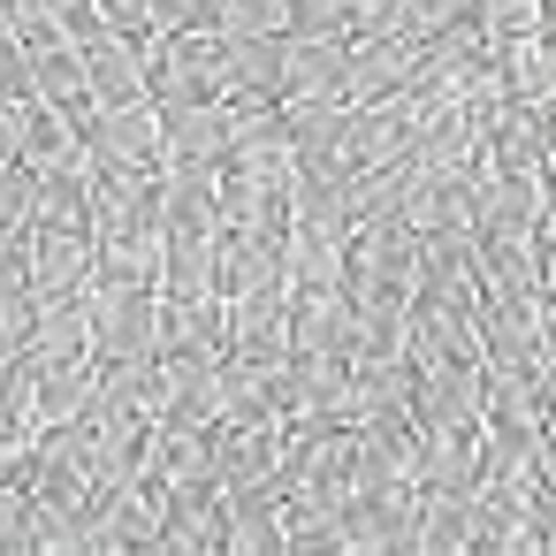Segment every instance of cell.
Masks as SVG:
<instances>
[{"label": "cell", "mask_w": 556, "mask_h": 556, "mask_svg": "<svg viewBox=\"0 0 556 556\" xmlns=\"http://www.w3.org/2000/svg\"><path fill=\"white\" fill-rule=\"evenodd\" d=\"M92 358H161V290H100Z\"/></svg>", "instance_id": "obj_5"}, {"label": "cell", "mask_w": 556, "mask_h": 556, "mask_svg": "<svg viewBox=\"0 0 556 556\" xmlns=\"http://www.w3.org/2000/svg\"><path fill=\"white\" fill-rule=\"evenodd\" d=\"M146 404H153V419H168V427H222V358L161 351Z\"/></svg>", "instance_id": "obj_2"}, {"label": "cell", "mask_w": 556, "mask_h": 556, "mask_svg": "<svg viewBox=\"0 0 556 556\" xmlns=\"http://www.w3.org/2000/svg\"><path fill=\"white\" fill-rule=\"evenodd\" d=\"M298 351V320H290V290H267V298H229V358H252V366H290Z\"/></svg>", "instance_id": "obj_6"}, {"label": "cell", "mask_w": 556, "mask_h": 556, "mask_svg": "<svg viewBox=\"0 0 556 556\" xmlns=\"http://www.w3.org/2000/svg\"><path fill=\"white\" fill-rule=\"evenodd\" d=\"M214 472H222V488L282 472V419L275 427H214Z\"/></svg>", "instance_id": "obj_15"}, {"label": "cell", "mask_w": 556, "mask_h": 556, "mask_svg": "<svg viewBox=\"0 0 556 556\" xmlns=\"http://www.w3.org/2000/svg\"><path fill=\"white\" fill-rule=\"evenodd\" d=\"M548 168V138L526 108H510L495 130H488V176H541Z\"/></svg>", "instance_id": "obj_17"}, {"label": "cell", "mask_w": 556, "mask_h": 556, "mask_svg": "<svg viewBox=\"0 0 556 556\" xmlns=\"http://www.w3.org/2000/svg\"><path fill=\"white\" fill-rule=\"evenodd\" d=\"M480 16H488V31H495V47H503V39L541 31V0H480Z\"/></svg>", "instance_id": "obj_28"}, {"label": "cell", "mask_w": 556, "mask_h": 556, "mask_svg": "<svg viewBox=\"0 0 556 556\" xmlns=\"http://www.w3.org/2000/svg\"><path fill=\"white\" fill-rule=\"evenodd\" d=\"M85 138H92L100 161H123V168H146V176H168V115H161V100L92 108V115H85Z\"/></svg>", "instance_id": "obj_3"}, {"label": "cell", "mask_w": 556, "mask_h": 556, "mask_svg": "<svg viewBox=\"0 0 556 556\" xmlns=\"http://www.w3.org/2000/svg\"><path fill=\"white\" fill-rule=\"evenodd\" d=\"M161 31H222V0H153Z\"/></svg>", "instance_id": "obj_27"}, {"label": "cell", "mask_w": 556, "mask_h": 556, "mask_svg": "<svg viewBox=\"0 0 556 556\" xmlns=\"http://www.w3.org/2000/svg\"><path fill=\"white\" fill-rule=\"evenodd\" d=\"M39 290H0V358H24L39 336Z\"/></svg>", "instance_id": "obj_20"}, {"label": "cell", "mask_w": 556, "mask_h": 556, "mask_svg": "<svg viewBox=\"0 0 556 556\" xmlns=\"http://www.w3.org/2000/svg\"><path fill=\"white\" fill-rule=\"evenodd\" d=\"M54 9H70V0H54Z\"/></svg>", "instance_id": "obj_32"}, {"label": "cell", "mask_w": 556, "mask_h": 556, "mask_svg": "<svg viewBox=\"0 0 556 556\" xmlns=\"http://www.w3.org/2000/svg\"><path fill=\"white\" fill-rule=\"evenodd\" d=\"M31 115H39V100H9V92H0V168L24 161V146H31Z\"/></svg>", "instance_id": "obj_29"}, {"label": "cell", "mask_w": 556, "mask_h": 556, "mask_svg": "<svg viewBox=\"0 0 556 556\" xmlns=\"http://www.w3.org/2000/svg\"><path fill=\"white\" fill-rule=\"evenodd\" d=\"M222 510H229V533H222L229 556H290L282 503H229V495H222Z\"/></svg>", "instance_id": "obj_18"}, {"label": "cell", "mask_w": 556, "mask_h": 556, "mask_svg": "<svg viewBox=\"0 0 556 556\" xmlns=\"http://www.w3.org/2000/svg\"><path fill=\"white\" fill-rule=\"evenodd\" d=\"M24 229H39V168L9 161L0 168V237H24Z\"/></svg>", "instance_id": "obj_19"}, {"label": "cell", "mask_w": 556, "mask_h": 556, "mask_svg": "<svg viewBox=\"0 0 556 556\" xmlns=\"http://www.w3.org/2000/svg\"><path fill=\"white\" fill-rule=\"evenodd\" d=\"M85 77H92V108L153 100V92H146V54H138L130 31H100V39H85Z\"/></svg>", "instance_id": "obj_11"}, {"label": "cell", "mask_w": 556, "mask_h": 556, "mask_svg": "<svg viewBox=\"0 0 556 556\" xmlns=\"http://www.w3.org/2000/svg\"><path fill=\"white\" fill-rule=\"evenodd\" d=\"M0 92H9V100H39L31 92V39L9 31V24H0Z\"/></svg>", "instance_id": "obj_23"}, {"label": "cell", "mask_w": 556, "mask_h": 556, "mask_svg": "<svg viewBox=\"0 0 556 556\" xmlns=\"http://www.w3.org/2000/svg\"><path fill=\"white\" fill-rule=\"evenodd\" d=\"M0 419L39 427V374H31V358H0Z\"/></svg>", "instance_id": "obj_21"}, {"label": "cell", "mask_w": 556, "mask_h": 556, "mask_svg": "<svg viewBox=\"0 0 556 556\" xmlns=\"http://www.w3.org/2000/svg\"><path fill=\"white\" fill-rule=\"evenodd\" d=\"M31 450H39V427L0 419V488H24L31 480Z\"/></svg>", "instance_id": "obj_25"}, {"label": "cell", "mask_w": 556, "mask_h": 556, "mask_svg": "<svg viewBox=\"0 0 556 556\" xmlns=\"http://www.w3.org/2000/svg\"><path fill=\"white\" fill-rule=\"evenodd\" d=\"M146 92L161 108L191 100H229V31H146Z\"/></svg>", "instance_id": "obj_1"}, {"label": "cell", "mask_w": 556, "mask_h": 556, "mask_svg": "<svg viewBox=\"0 0 556 556\" xmlns=\"http://www.w3.org/2000/svg\"><path fill=\"white\" fill-rule=\"evenodd\" d=\"M298 351H358V298L351 290H290Z\"/></svg>", "instance_id": "obj_12"}, {"label": "cell", "mask_w": 556, "mask_h": 556, "mask_svg": "<svg viewBox=\"0 0 556 556\" xmlns=\"http://www.w3.org/2000/svg\"><path fill=\"white\" fill-rule=\"evenodd\" d=\"M222 31H290V0H222Z\"/></svg>", "instance_id": "obj_24"}, {"label": "cell", "mask_w": 556, "mask_h": 556, "mask_svg": "<svg viewBox=\"0 0 556 556\" xmlns=\"http://www.w3.org/2000/svg\"><path fill=\"white\" fill-rule=\"evenodd\" d=\"M351 16H358V0H290V39H351Z\"/></svg>", "instance_id": "obj_22"}, {"label": "cell", "mask_w": 556, "mask_h": 556, "mask_svg": "<svg viewBox=\"0 0 556 556\" xmlns=\"http://www.w3.org/2000/svg\"><path fill=\"white\" fill-rule=\"evenodd\" d=\"M396 92H419V31H374V39H351V85L343 100L351 108H374V100H396Z\"/></svg>", "instance_id": "obj_4"}, {"label": "cell", "mask_w": 556, "mask_h": 556, "mask_svg": "<svg viewBox=\"0 0 556 556\" xmlns=\"http://www.w3.org/2000/svg\"><path fill=\"white\" fill-rule=\"evenodd\" d=\"M351 85V39H290V77H282V100H343Z\"/></svg>", "instance_id": "obj_13"}, {"label": "cell", "mask_w": 556, "mask_h": 556, "mask_svg": "<svg viewBox=\"0 0 556 556\" xmlns=\"http://www.w3.org/2000/svg\"><path fill=\"white\" fill-rule=\"evenodd\" d=\"M0 290H31V229L0 237Z\"/></svg>", "instance_id": "obj_30"}, {"label": "cell", "mask_w": 556, "mask_h": 556, "mask_svg": "<svg viewBox=\"0 0 556 556\" xmlns=\"http://www.w3.org/2000/svg\"><path fill=\"white\" fill-rule=\"evenodd\" d=\"M0 556H31V495L0 488Z\"/></svg>", "instance_id": "obj_26"}, {"label": "cell", "mask_w": 556, "mask_h": 556, "mask_svg": "<svg viewBox=\"0 0 556 556\" xmlns=\"http://www.w3.org/2000/svg\"><path fill=\"white\" fill-rule=\"evenodd\" d=\"M541 229L556 237V153H548V168H541Z\"/></svg>", "instance_id": "obj_31"}, {"label": "cell", "mask_w": 556, "mask_h": 556, "mask_svg": "<svg viewBox=\"0 0 556 556\" xmlns=\"http://www.w3.org/2000/svg\"><path fill=\"white\" fill-rule=\"evenodd\" d=\"M92 260H100L92 222H39L31 229V290L39 298H62V290L92 282Z\"/></svg>", "instance_id": "obj_7"}, {"label": "cell", "mask_w": 556, "mask_h": 556, "mask_svg": "<svg viewBox=\"0 0 556 556\" xmlns=\"http://www.w3.org/2000/svg\"><path fill=\"white\" fill-rule=\"evenodd\" d=\"M168 115V168H222L237 146V115L229 100H191V108H161Z\"/></svg>", "instance_id": "obj_9"}, {"label": "cell", "mask_w": 556, "mask_h": 556, "mask_svg": "<svg viewBox=\"0 0 556 556\" xmlns=\"http://www.w3.org/2000/svg\"><path fill=\"white\" fill-rule=\"evenodd\" d=\"M290 31H229V100H282Z\"/></svg>", "instance_id": "obj_10"}, {"label": "cell", "mask_w": 556, "mask_h": 556, "mask_svg": "<svg viewBox=\"0 0 556 556\" xmlns=\"http://www.w3.org/2000/svg\"><path fill=\"white\" fill-rule=\"evenodd\" d=\"M39 374V427H77L100 412V366L70 358V366H31Z\"/></svg>", "instance_id": "obj_14"}, {"label": "cell", "mask_w": 556, "mask_h": 556, "mask_svg": "<svg viewBox=\"0 0 556 556\" xmlns=\"http://www.w3.org/2000/svg\"><path fill=\"white\" fill-rule=\"evenodd\" d=\"M480 351L495 374H548V328H541V305H480Z\"/></svg>", "instance_id": "obj_8"}, {"label": "cell", "mask_w": 556, "mask_h": 556, "mask_svg": "<svg viewBox=\"0 0 556 556\" xmlns=\"http://www.w3.org/2000/svg\"><path fill=\"white\" fill-rule=\"evenodd\" d=\"M480 434L488 427H457V434H427V495H480Z\"/></svg>", "instance_id": "obj_16"}]
</instances>
